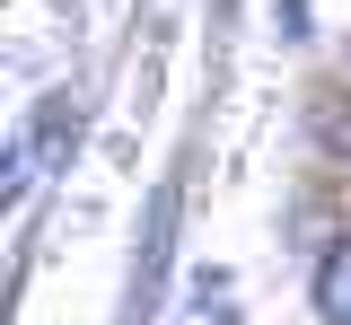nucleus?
Wrapping results in <instances>:
<instances>
[{"mask_svg": "<svg viewBox=\"0 0 351 325\" xmlns=\"http://www.w3.org/2000/svg\"><path fill=\"white\" fill-rule=\"evenodd\" d=\"M316 308H325L334 325H351V237L325 255V264H316Z\"/></svg>", "mask_w": 351, "mask_h": 325, "instance_id": "nucleus-1", "label": "nucleus"}]
</instances>
